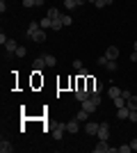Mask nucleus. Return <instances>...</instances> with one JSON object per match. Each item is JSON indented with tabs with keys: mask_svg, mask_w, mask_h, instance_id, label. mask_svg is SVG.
<instances>
[{
	"mask_svg": "<svg viewBox=\"0 0 137 153\" xmlns=\"http://www.w3.org/2000/svg\"><path fill=\"white\" fill-rule=\"evenodd\" d=\"M14 55H16V57H25V55H27V48H25V46H19Z\"/></svg>",
	"mask_w": 137,
	"mask_h": 153,
	"instance_id": "21",
	"label": "nucleus"
},
{
	"mask_svg": "<svg viewBox=\"0 0 137 153\" xmlns=\"http://www.w3.org/2000/svg\"><path fill=\"white\" fill-rule=\"evenodd\" d=\"M94 151H96V153H107V151H110V144H107V140H98V144L94 146Z\"/></svg>",
	"mask_w": 137,
	"mask_h": 153,
	"instance_id": "6",
	"label": "nucleus"
},
{
	"mask_svg": "<svg viewBox=\"0 0 137 153\" xmlns=\"http://www.w3.org/2000/svg\"><path fill=\"white\" fill-rule=\"evenodd\" d=\"M25 37H30L32 41H37V44H44V41H46V30L39 25V23H37V21H32V23L27 25Z\"/></svg>",
	"mask_w": 137,
	"mask_h": 153,
	"instance_id": "1",
	"label": "nucleus"
},
{
	"mask_svg": "<svg viewBox=\"0 0 137 153\" xmlns=\"http://www.w3.org/2000/svg\"><path fill=\"white\" fill-rule=\"evenodd\" d=\"M114 101V108H126V98L124 96H117V98H112Z\"/></svg>",
	"mask_w": 137,
	"mask_h": 153,
	"instance_id": "19",
	"label": "nucleus"
},
{
	"mask_svg": "<svg viewBox=\"0 0 137 153\" xmlns=\"http://www.w3.org/2000/svg\"><path fill=\"white\" fill-rule=\"evenodd\" d=\"M101 105V94H91L87 101H82V110H87V112H96V108Z\"/></svg>",
	"mask_w": 137,
	"mask_h": 153,
	"instance_id": "2",
	"label": "nucleus"
},
{
	"mask_svg": "<svg viewBox=\"0 0 137 153\" xmlns=\"http://www.w3.org/2000/svg\"><path fill=\"white\" fill-rule=\"evenodd\" d=\"M85 133H87V135H98V123L87 121V123H85Z\"/></svg>",
	"mask_w": 137,
	"mask_h": 153,
	"instance_id": "8",
	"label": "nucleus"
},
{
	"mask_svg": "<svg viewBox=\"0 0 137 153\" xmlns=\"http://www.w3.org/2000/svg\"><path fill=\"white\" fill-rule=\"evenodd\" d=\"M87 2H96V0H87Z\"/></svg>",
	"mask_w": 137,
	"mask_h": 153,
	"instance_id": "34",
	"label": "nucleus"
},
{
	"mask_svg": "<svg viewBox=\"0 0 137 153\" xmlns=\"http://www.w3.org/2000/svg\"><path fill=\"white\" fill-rule=\"evenodd\" d=\"M89 96H91V91H89V89H85V87H78V89H76V98H78L80 103L87 101Z\"/></svg>",
	"mask_w": 137,
	"mask_h": 153,
	"instance_id": "5",
	"label": "nucleus"
},
{
	"mask_svg": "<svg viewBox=\"0 0 137 153\" xmlns=\"http://www.w3.org/2000/svg\"><path fill=\"white\" fill-rule=\"evenodd\" d=\"M105 57H107V59H117L119 57V48H117V46H110V48L105 51Z\"/></svg>",
	"mask_w": 137,
	"mask_h": 153,
	"instance_id": "11",
	"label": "nucleus"
},
{
	"mask_svg": "<svg viewBox=\"0 0 137 153\" xmlns=\"http://www.w3.org/2000/svg\"><path fill=\"white\" fill-rule=\"evenodd\" d=\"M130 62H137V51H133V55H130Z\"/></svg>",
	"mask_w": 137,
	"mask_h": 153,
	"instance_id": "30",
	"label": "nucleus"
},
{
	"mask_svg": "<svg viewBox=\"0 0 137 153\" xmlns=\"http://www.w3.org/2000/svg\"><path fill=\"white\" fill-rule=\"evenodd\" d=\"M130 146H133V151H137V140H133V144H130Z\"/></svg>",
	"mask_w": 137,
	"mask_h": 153,
	"instance_id": "32",
	"label": "nucleus"
},
{
	"mask_svg": "<svg viewBox=\"0 0 137 153\" xmlns=\"http://www.w3.org/2000/svg\"><path fill=\"white\" fill-rule=\"evenodd\" d=\"M62 21H64V27H69V25L73 23V19L69 16V14H64V16H62Z\"/></svg>",
	"mask_w": 137,
	"mask_h": 153,
	"instance_id": "23",
	"label": "nucleus"
},
{
	"mask_svg": "<svg viewBox=\"0 0 137 153\" xmlns=\"http://www.w3.org/2000/svg\"><path fill=\"white\" fill-rule=\"evenodd\" d=\"M23 7H34V0H23Z\"/></svg>",
	"mask_w": 137,
	"mask_h": 153,
	"instance_id": "29",
	"label": "nucleus"
},
{
	"mask_svg": "<svg viewBox=\"0 0 137 153\" xmlns=\"http://www.w3.org/2000/svg\"><path fill=\"white\" fill-rule=\"evenodd\" d=\"M12 151H14V146H12V144H9L7 140L0 142V153H12Z\"/></svg>",
	"mask_w": 137,
	"mask_h": 153,
	"instance_id": "14",
	"label": "nucleus"
},
{
	"mask_svg": "<svg viewBox=\"0 0 137 153\" xmlns=\"http://www.w3.org/2000/svg\"><path fill=\"white\" fill-rule=\"evenodd\" d=\"M128 114H130V110H128V108H117V117H119V119H128Z\"/></svg>",
	"mask_w": 137,
	"mask_h": 153,
	"instance_id": "15",
	"label": "nucleus"
},
{
	"mask_svg": "<svg viewBox=\"0 0 137 153\" xmlns=\"http://www.w3.org/2000/svg\"><path fill=\"white\" fill-rule=\"evenodd\" d=\"M44 2H46V0H34V7H41Z\"/></svg>",
	"mask_w": 137,
	"mask_h": 153,
	"instance_id": "31",
	"label": "nucleus"
},
{
	"mask_svg": "<svg viewBox=\"0 0 137 153\" xmlns=\"http://www.w3.org/2000/svg\"><path fill=\"white\" fill-rule=\"evenodd\" d=\"M105 69L110 71V73H114V71L119 69V66H117V59H107V64H105Z\"/></svg>",
	"mask_w": 137,
	"mask_h": 153,
	"instance_id": "18",
	"label": "nucleus"
},
{
	"mask_svg": "<svg viewBox=\"0 0 137 153\" xmlns=\"http://www.w3.org/2000/svg\"><path fill=\"white\" fill-rule=\"evenodd\" d=\"M73 66H76V69L80 71V69H82V62H80V59H73Z\"/></svg>",
	"mask_w": 137,
	"mask_h": 153,
	"instance_id": "28",
	"label": "nucleus"
},
{
	"mask_svg": "<svg viewBox=\"0 0 137 153\" xmlns=\"http://www.w3.org/2000/svg\"><path fill=\"white\" fill-rule=\"evenodd\" d=\"M96 62H98V64H101V66H105V64H107V57H105V55H101V57H98V59H96Z\"/></svg>",
	"mask_w": 137,
	"mask_h": 153,
	"instance_id": "26",
	"label": "nucleus"
},
{
	"mask_svg": "<svg viewBox=\"0 0 137 153\" xmlns=\"http://www.w3.org/2000/svg\"><path fill=\"white\" fill-rule=\"evenodd\" d=\"M76 119H78L80 123H87V119H89V112H87V110H78V114H76Z\"/></svg>",
	"mask_w": 137,
	"mask_h": 153,
	"instance_id": "13",
	"label": "nucleus"
},
{
	"mask_svg": "<svg viewBox=\"0 0 137 153\" xmlns=\"http://www.w3.org/2000/svg\"><path fill=\"white\" fill-rule=\"evenodd\" d=\"M48 19H53V21H55V19H62L57 7H50V9H48Z\"/></svg>",
	"mask_w": 137,
	"mask_h": 153,
	"instance_id": "17",
	"label": "nucleus"
},
{
	"mask_svg": "<svg viewBox=\"0 0 137 153\" xmlns=\"http://www.w3.org/2000/svg\"><path fill=\"white\" fill-rule=\"evenodd\" d=\"M16 48H19V44H16L14 39H7V44H5V51L9 53V55H14V53H16Z\"/></svg>",
	"mask_w": 137,
	"mask_h": 153,
	"instance_id": "10",
	"label": "nucleus"
},
{
	"mask_svg": "<svg viewBox=\"0 0 137 153\" xmlns=\"http://www.w3.org/2000/svg\"><path fill=\"white\" fill-rule=\"evenodd\" d=\"M32 69H34V71H44V69H46V57H44V55H41V57H37V59L32 62Z\"/></svg>",
	"mask_w": 137,
	"mask_h": 153,
	"instance_id": "7",
	"label": "nucleus"
},
{
	"mask_svg": "<svg viewBox=\"0 0 137 153\" xmlns=\"http://www.w3.org/2000/svg\"><path fill=\"white\" fill-rule=\"evenodd\" d=\"M5 9H7V0H0V12L5 14Z\"/></svg>",
	"mask_w": 137,
	"mask_h": 153,
	"instance_id": "27",
	"label": "nucleus"
},
{
	"mask_svg": "<svg viewBox=\"0 0 137 153\" xmlns=\"http://www.w3.org/2000/svg\"><path fill=\"white\" fill-rule=\"evenodd\" d=\"M133 48H135V51H137V39H135V44H133Z\"/></svg>",
	"mask_w": 137,
	"mask_h": 153,
	"instance_id": "33",
	"label": "nucleus"
},
{
	"mask_svg": "<svg viewBox=\"0 0 137 153\" xmlns=\"http://www.w3.org/2000/svg\"><path fill=\"white\" fill-rule=\"evenodd\" d=\"M62 27H64V21H62V19H55V21H53V30H62Z\"/></svg>",
	"mask_w": 137,
	"mask_h": 153,
	"instance_id": "22",
	"label": "nucleus"
},
{
	"mask_svg": "<svg viewBox=\"0 0 137 153\" xmlns=\"http://www.w3.org/2000/svg\"><path fill=\"white\" fill-rule=\"evenodd\" d=\"M130 151H133L130 144H124V146H119V153H130Z\"/></svg>",
	"mask_w": 137,
	"mask_h": 153,
	"instance_id": "24",
	"label": "nucleus"
},
{
	"mask_svg": "<svg viewBox=\"0 0 137 153\" xmlns=\"http://www.w3.org/2000/svg\"><path fill=\"white\" fill-rule=\"evenodd\" d=\"M80 130V121L78 119H71V121L66 123V133H78Z\"/></svg>",
	"mask_w": 137,
	"mask_h": 153,
	"instance_id": "9",
	"label": "nucleus"
},
{
	"mask_svg": "<svg viewBox=\"0 0 137 153\" xmlns=\"http://www.w3.org/2000/svg\"><path fill=\"white\" fill-rule=\"evenodd\" d=\"M46 57V66H55V64H57V57H55V55H44Z\"/></svg>",
	"mask_w": 137,
	"mask_h": 153,
	"instance_id": "20",
	"label": "nucleus"
},
{
	"mask_svg": "<svg viewBox=\"0 0 137 153\" xmlns=\"http://www.w3.org/2000/svg\"><path fill=\"white\" fill-rule=\"evenodd\" d=\"M64 133H66V123H59V126L53 128V137H55V140H59V142H62Z\"/></svg>",
	"mask_w": 137,
	"mask_h": 153,
	"instance_id": "4",
	"label": "nucleus"
},
{
	"mask_svg": "<svg viewBox=\"0 0 137 153\" xmlns=\"http://www.w3.org/2000/svg\"><path fill=\"white\" fill-rule=\"evenodd\" d=\"M128 121L137 123V110H130V114H128Z\"/></svg>",
	"mask_w": 137,
	"mask_h": 153,
	"instance_id": "25",
	"label": "nucleus"
},
{
	"mask_svg": "<svg viewBox=\"0 0 137 153\" xmlns=\"http://www.w3.org/2000/svg\"><path fill=\"white\" fill-rule=\"evenodd\" d=\"M107 94H110V98H117V96L124 94V89H121V87H117V85H112L110 89H107Z\"/></svg>",
	"mask_w": 137,
	"mask_h": 153,
	"instance_id": "12",
	"label": "nucleus"
},
{
	"mask_svg": "<svg viewBox=\"0 0 137 153\" xmlns=\"http://www.w3.org/2000/svg\"><path fill=\"white\" fill-rule=\"evenodd\" d=\"M98 140H110V123L107 121L98 123Z\"/></svg>",
	"mask_w": 137,
	"mask_h": 153,
	"instance_id": "3",
	"label": "nucleus"
},
{
	"mask_svg": "<svg viewBox=\"0 0 137 153\" xmlns=\"http://www.w3.org/2000/svg\"><path fill=\"white\" fill-rule=\"evenodd\" d=\"M126 108L128 110H137V96H130V98L126 101Z\"/></svg>",
	"mask_w": 137,
	"mask_h": 153,
	"instance_id": "16",
	"label": "nucleus"
}]
</instances>
